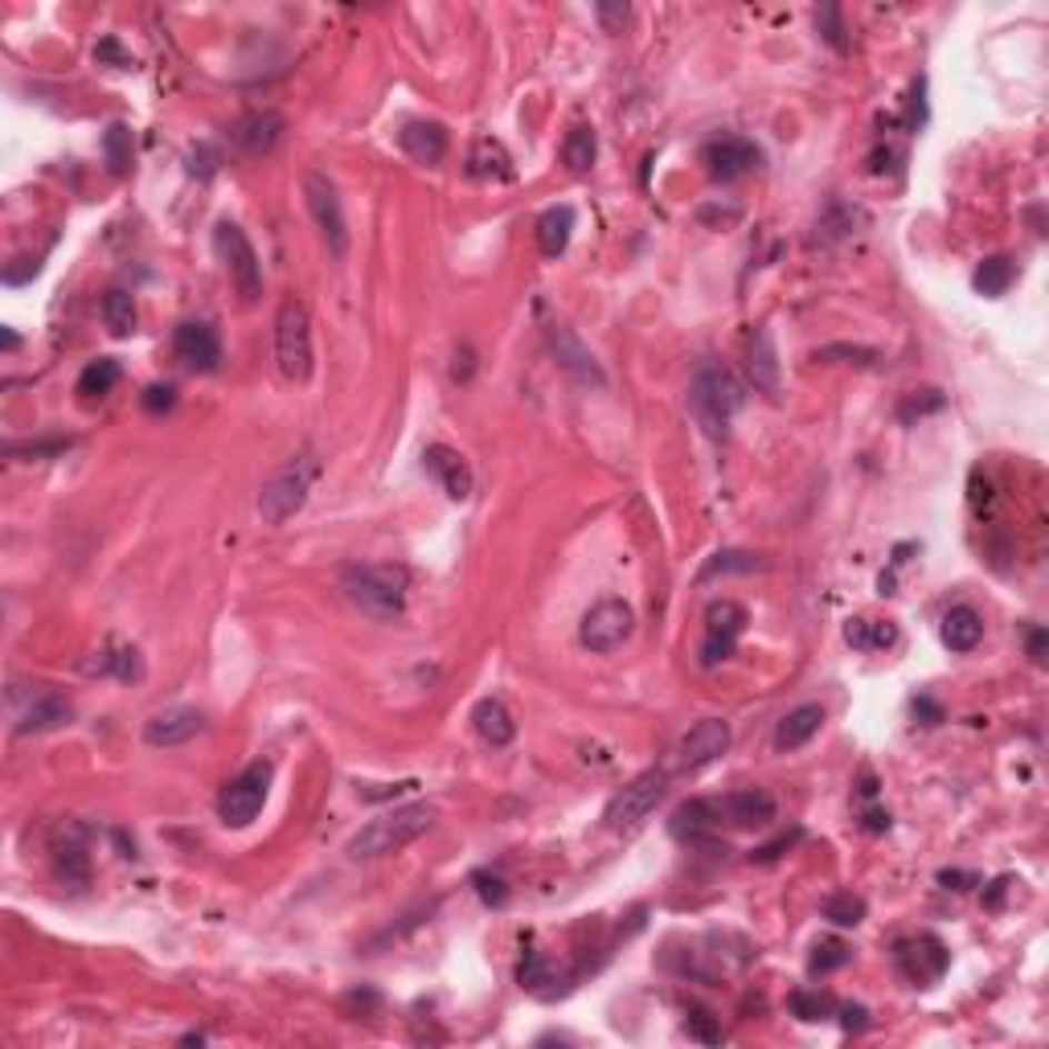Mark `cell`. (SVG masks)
<instances>
[{
    "instance_id": "cell-45",
    "label": "cell",
    "mask_w": 1049,
    "mask_h": 1049,
    "mask_svg": "<svg viewBox=\"0 0 1049 1049\" xmlns=\"http://www.w3.org/2000/svg\"><path fill=\"white\" fill-rule=\"evenodd\" d=\"M685 1029H689V1037H697L701 1046H718V1041H721V1025L713 1021L706 1009H689V1017H685Z\"/></svg>"
},
{
    "instance_id": "cell-40",
    "label": "cell",
    "mask_w": 1049,
    "mask_h": 1049,
    "mask_svg": "<svg viewBox=\"0 0 1049 1049\" xmlns=\"http://www.w3.org/2000/svg\"><path fill=\"white\" fill-rule=\"evenodd\" d=\"M787 1009L796 1012L800 1021H825V1017H832V1012H837V1005H832L825 992L800 988V992H791V997H787Z\"/></svg>"
},
{
    "instance_id": "cell-5",
    "label": "cell",
    "mask_w": 1049,
    "mask_h": 1049,
    "mask_svg": "<svg viewBox=\"0 0 1049 1049\" xmlns=\"http://www.w3.org/2000/svg\"><path fill=\"white\" fill-rule=\"evenodd\" d=\"M312 316L308 303L288 296L276 312V366L288 381L312 378Z\"/></svg>"
},
{
    "instance_id": "cell-9",
    "label": "cell",
    "mask_w": 1049,
    "mask_h": 1049,
    "mask_svg": "<svg viewBox=\"0 0 1049 1049\" xmlns=\"http://www.w3.org/2000/svg\"><path fill=\"white\" fill-rule=\"evenodd\" d=\"M631 631H636V611H631L623 599H603V603H595L587 616H582V623H578V643L595 656H607V652H616V648H623V643L631 640Z\"/></svg>"
},
{
    "instance_id": "cell-39",
    "label": "cell",
    "mask_w": 1049,
    "mask_h": 1049,
    "mask_svg": "<svg viewBox=\"0 0 1049 1049\" xmlns=\"http://www.w3.org/2000/svg\"><path fill=\"white\" fill-rule=\"evenodd\" d=\"M103 157H107V164H111V172H116V177H123V172L131 169V131H128V123H111V128H107Z\"/></svg>"
},
{
    "instance_id": "cell-4",
    "label": "cell",
    "mask_w": 1049,
    "mask_h": 1049,
    "mask_svg": "<svg viewBox=\"0 0 1049 1049\" xmlns=\"http://www.w3.org/2000/svg\"><path fill=\"white\" fill-rule=\"evenodd\" d=\"M316 476H320V459H316L312 451L291 456L283 468H276L271 480L259 488V517L262 521L283 524L288 517H296V512L308 504V492H312Z\"/></svg>"
},
{
    "instance_id": "cell-10",
    "label": "cell",
    "mask_w": 1049,
    "mask_h": 1049,
    "mask_svg": "<svg viewBox=\"0 0 1049 1049\" xmlns=\"http://www.w3.org/2000/svg\"><path fill=\"white\" fill-rule=\"evenodd\" d=\"M303 197H308V210H312L316 218V230H320L328 242V254L341 259L344 250H349V222H344V206H341L337 184L328 181L324 172H308V177H303Z\"/></svg>"
},
{
    "instance_id": "cell-3",
    "label": "cell",
    "mask_w": 1049,
    "mask_h": 1049,
    "mask_svg": "<svg viewBox=\"0 0 1049 1049\" xmlns=\"http://www.w3.org/2000/svg\"><path fill=\"white\" fill-rule=\"evenodd\" d=\"M344 590L366 616L373 619H398L407 611L410 575L402 566H349L344 570Z\"/></svg>"
},
{
    "instance_id": "cell-11",
    "label": "cell",
    "mask_w": 1049,
    "mask_h": 1049,
    "mask_svg": "<svg viewBox=\"0 0 1049 1049\" xmlns=\"http://www.w3.org/2000/svg\"><path fill=\"white\" fill-rule=\"evenodd\" d=\"M893 963H898V971H902L915 988H931V983L943 980V971L951 968V951L943 947L939 935L922 931L893 943Z\"/></svg>"
},
{
    "instance_id": "cell-38",
    "label": "cell",
    "mask_w": 1049,
    "mask_h": 1049,
    "mask_svg": "<svg viewBox=\"0 0 1049 1049\" xmlns=\"http://www.w3.org/2000/svg\"><path fill=\"white\" fill-rule=\"evenodd\" d=\"M759 558L747 550H726V553H713L706 566H701V575H697V582H709V578L718 575H750V570H759Z\"/></svg>"
},
{
    "instance_id": "cell-56",
    "label": "cell",
    "mask_w": 1049,
    "mask_h": 1049,
    "mask_svg": "<svg viewBox=\"0 0 1049 1049\" xmlns=\"http://www.w3.org/2000/svg\"><path fill=\"white\" fill-rule=\"evenodd\" d=\"M17 344H21V341H17V332H13V328H9V332H4V349H9V353H13Z\"/></svg>"
},
{
    "instance_id": "cell-42",
    "label": "cell",
    "mask_w": 1049,
    "mask_h": 1049,
    "mask_svg": "<svg viewBox=\"0 0 1049 1049\" xmlns=\"http://www.w3.org/2000/svg\"><path fill=\"white\" fill-rule=\"evenodd\" d=\"M87 672H116L123 681L140 677V660H136V648H119V652H99L94 665H87Z\"/></svg>"
},
{
    "instance_id": "cell-29",
    "label": "cell",
    "mask_w": 1049,
    "mask_h": 1049,
    "mask_svg": "<svg viewBox=\"0 0 1049 1049\" xmlns=\"http://www.w3.org/2000/svg\"><path fill=\"white\" fill-rule=\"evenodd\" d=\"M468 177H492V181H509L512 177V157L497 140H476L468 152Z\"/></svg>"
},
{
    "instance_id": "cell-7",
    "label": "cell",
    "mask_w": 1049,
    "mask_h": 1049,
    "mask_svg": "<svg viewBox=\"0 0 1049 1049\" xmlns=\"http://www.w3.org/2000/svg\"><path fill=\"white\" fill-rule=\"evenodd\" d=\"M213 250L230 271V283L242 296V303H259L262 296V262L254 254V242L238 222H218L213 226Z\"/></svg>"
},
{
    "instance_id": "cell-13",
    "label": "cell",
    "mask_w": 1049,
    "mask_h": 1049,
    "mask_svg": "<svg viewBox=\"0 0 1049 1049\" xmlns=\"http://www.w3.org/2000/svg\"><path fill=\"white\" fill-rule=\"evenodd\" d=\"M747 631V607L735 599H721L706 611V643H701V665H721L726 656H735L738 636Z\"/></svg>"
},
{
    "instance_id": "cell-43",
    "label": "cell",
    "mask_w": 1049,
    "mask_h": 1049,
    "mask_svg": "<svg viewBox=\"0 0 1049 1049\" xmlns=\"http://www.w3.org/2000/svg\"><path fill=\"white\" fill-rule=\"evenodd\" d=\"M943 393L939 390H915V393H906V402L898 407V419L902 422H915V419H922V414H935V410H943Z\"/></svg>"
},
{
    "instance_id": "cell-30",
    "label": "cell",
    "mask_w": 1049,
    "mask_h": 1049,
    "mask_svg": "<svg viewBox=\"0 0 1049 1049\" xmlns=\"http://www.w3.org/2000/svg\"><path fill=\"white\" fill-rule=\"evenodd\" d=\"M845 640H849L852 648H861V652H878V648L898 643V628H893L890 619H849Z\"/></svg>"
},
{
    "instance_id": "cell-26",
    "label": "cell",
    "mask_w": 1049,
    "mask_h": 1049,
    "mask_svg": "<svg viewBox=\"0 0 1049 1049\" xmlns=\"http://www.w3.org/2000/svg\"><path fill=\"white\" fill-rule=\"evenodd\" d=\"M472 726H476V735L484 738L488 747H509L512 738H517V721H512V713L504 709V701H497V697L476 701Z\"/></svg>"
},
{
    "instance_id": "cell-1",
    "label": "cell",
    "mask_w": 1049,
    "mask_h": 1049,
    "mask_svg": "<svg viewBox=\"0 0 1049 1049\" xmlns=\"http://www.w3.org/2000/svg\"><path fill=\"white\" fill-rule=\"evenodd\" d=\"M431 825H434L431 803H402V808H390V812H381L378 820H369V825L344 845V852H349L353 861L390 857V852L407 849L410 840H419L422 832H431Z\"/></svg>"
},
{
    "instance_id": "cell-21",
    "label": "cell",
    "mask_w": 1049,
    "mask_h": 1049,
    "mask_svg": "<svg viewBox=\"0 0 1049 1049\" xmlns=\"http://www.w3.org/2000/svg\"><path fill=\"white\" fill-rule=\"evenodd\" d=\"M398 144L419 164H439L447 157V128L434 119H410L407 128L398 131Z\"/></svg>"
},
{
    "instance_id": "cell-2",
    "label": "cell",
    "mask_w": 1049,
    "mask_h": 1049,
    "mask_svg": "<svg viewBox=\"0 0 1049 1049\" xmlns=\"http://www.w3.org/2000/svg\"><path fill=\"white\" fill-rule=\"evenodd\" d=\"M742 386L735 381V373L721 366H701L697 369L693 386H689V410H693L697 427L709 434V439H721L730 431L735 414L742 410Z\"/></svg>"
},
{
    "instance_id": "cell-47",
    "label": "cell",
    "mask_w": 1049,
    "mask_h": 1049,
    "mask_svg": "<svg viewBox=\"0 0 1049 1049\" xmlns=\"http://www.w3.org/2000/svg\"><path fill=\"white\" fill-rule=\"evenodd\" d=\"M816 29H820V38H825L832 50H845V26H840L837 4H825V9L816 13Z\"/></svg>"
},
{
    "instance_id": "cell-52",
    "label": "cell",
    "mask_w": 1049,
    "mask_h": 1049,
    "mask_svg": "<svg viewBox=\"0 0 1049 1049\" xmlns=\"http://www.w3.org/2000/svg\"><path fill=\"white\" fill-rule=\"evenodd\" d=\"M599 21L607 29H616L619 21H628V4H599Z\"/></svg>"
},
{
    "instance_id": "cell-15",
    "label": "cell",
    "mask_w": 1049,
    "mask_h": 1049,
    "mask_svg": "<svg viewBox=\"0 0 1049 1049\" xmlns=\"http://www.w3.org/2000/svg\"><path fill=\"white\" fill-rule=\"evenodd\" d=\"M201 730H206V713H201V709L169 706L144 721V742L148 747H184V742L197 738Z\"/></svg>"
},
{
    "instance_id": "cell-23",
    "label": "cell",
    "mask_w": 1049,
    "mask_h": 1049,
    "mask_svg": "<svg viewBox=\"0 0 1049 1049\" xmlns=\"http://www.w3.org/2000/svg\"><path fill=\"white\" fill-rule=\"evenodd\" d=\"M747 373L755 381V390L779 393V353H775L771 328H755L747 341Z\"/></svg>"
},
{
    "instance_id": "cell-41",
    "label": "cell",
    "mask_w": 1049,
    "mask_h": 1049,
    "mask_svg": "<svg viewBox=\"0 0 1049 1049\" xmlns=\"http://www.w3.org/2000/svg\"><path fill=\"white\" fill-rule=\"evenodd\" d=\"M849 959H852V951L840 943V939H825V943H816L812 959H808V971H812V976H828V971L845 968Z\"/></svg>"
},
{
    "instance_id": "cell-8",
    "label": "cell",
    "mask_w": 1049,
    "mask_h": 1049,
    "mask_svg": "<svg viewBox=\"0 0 1049 1049\" xmlns=\"http://www.w3.org/2000/svg\"><path fill=\"white\" fill-rule=\"evenodd\" d=\"M267 787H271V762H250L247 771L234 775L218 796V820L226 828H247L267 803Z\"/></svg>"
},
{
    "instance_id": "cell-49",
    "label": "cell",
    "mask_w": 1049,
    "mask_h": 1049,
    "mask_svg": "<svg viewBox=\"0 0 1049 1049\" xmlns=\"http://www.w3.org/2000/svg\"><path fill=\"white\" fill-rule=\"evenodd\" d=\"M172 407H177V390H172V386H148L144 390V410L160 414V410H172Z\"/></svg>"
},
{
    "instance_id": "cell-44",
    "label": "cell",
    "mask_w": 1049,
    "mask_h": 1049,
    "mask_svg": "<svg viewBox=\"0 0 1049 1049\" xmlns=\"http://www.w3.org/2000/svg\"><path fill=\"white\" fill-rule=\"evenodd\" d=\"M472 886H476V893H480V902H484V906H504V902H509V886H504V878H500V873H492V869H476Z\"/></svg>"
},
{
    "instance_id": "cell-36",
    "label": "cell",
    "mask_w": 1049,
    "mask_h": 1049,
    "mask_svg": "<svg viewBox=\"0 0 1049 1049\" xmlns=\"http://www.w3.org/2000/svg\"><path fill=\"white\" fill-rule=\"evenodd\" d=\"M820 915H825L828 922H837V927H861V922H866V898L840 890L832 893V898H825Z\"/></svg>"
},
{
    "instance_id": "cell-27",
    "label": "cell",
    "mask_w": 1049,
    "mask_h": 1049,
    "mask_svg": "<svg viewBox=\"0 0 1049 1049\" xmlns=\"http://www.w3.org/2000/svg\"><path fill=\"white\" fill-rule=\"evenodd\" d=\"M578 213L575 206H550V210L538 218V247L546 259H558L566 247H570V234H575Z\"/></svg>"
},
{
    "instance_id": "cell-20",
    "label": "cell",
    "mask_w": 1049,
    "mask_h": 1049,
    "mask_svg": "<svg viewBox=\"0 0 1049 1049\" xmlns=\"http://www.w3.org/2000/svg\"><path fill=\"white\" fill-rule=\"evenodd\" d=\"M70 718H74V706H70L58 689L41 685L38 693H33V701H29V706L21 709V718H17V735H46V730L66 726Z\"/></svg>"
},
{
    "instance_id": "cell-51",
    "label": "cell",
    "mask_w": 1049,
    "mask_h": 1049,
    "mask_svg": "<svg viewBox=\"0 0 1049 1049\" xmlns=\"http://www.w3.org/2000/svg\"><path fill=\"white\" fill-rule=\"evenodd\" d=\"M915 713H918V718H927L922 726H939V721H943V709L935 706L931 697H918V701H915Z\"/></svg>"
},
{
    "instance_id": "cell-14",
    "label": "cell",
    "mask_w": 1049,
    "mask_h": 1049,
    "mask_svg": "<svg viewBox=\"0 0 1049 1049\" xmlns=\"http://www.w3.org/2000/svg\"><path fill=\"white\" fill-rule=\"evenodd\" d=\"M701 164L713 181H738V177H747L750 169L762 164V148L747 136H721V140H709L701 148Z\"/></svg>"
},
{
    "instance_id": "cell-46",
    "label": "cell",
    "mask_w": 1049,
    "mask_h": 1049,
    "mask_svg": "<svg viewBox=\"0 0 1049 1049\" xmlns=\"http://www.w3.org/2000/svg\"><path fill=\"white\" fill-rule=\"evenodd\" d=\"M803 837V828H791V832H779L775 840H767V845H759V849L750 852V861H759V866H771V861H779L796 840Z\"/></svg>"
},
{
    "instance_id": "cell-31",
    "label": "cell",
    "mask_w": 1049,
    "mask_h": 1049,
    "mask_svg": "<svg viewBox=\"0 0 1049 1049\" xmlns=\"http://www.w3.org/2000/svg\"><path fill=\"white\" fill-rule=\"evenodd\" d=\"M1017 279V267H1012L1005 254H992V259H983L980 267H976V276H971V288L980 291V296H1005L1009 291V283Z\"/></svg>"
},
{
    "instance_id": "cell-18",
    "label": "cell",
    "mask_w": 1049,
    "mask_h": 1049,
    "mask_svg": "<svg viewBox=\"0 0 1049 1049\" xmlns=\"http://www.w3.org/2000/svg\"><path fill=\"white\" fill-rule=\"evenodd\" d=\"M283 116L279 111H250V116H242L230 128V140H234L238 152H247V157H267V152H276V144L283 140Z\"/></svg>"
},
{
    "instance_id": "cell-25",
    "label": "cell",
    "mask_w": 1049,
    "mask_h": 1049,
    "mask_svg": "<svg viewBox=\"0 0 1049 1049\" xmlns=\"http://www.w3.org/2000/svg\"><path fill=\"white\" fill-rule=\"evenodd\" d=\"M677 840H706L713 828H721L718 800H685L669 820Z\"/></svg>"
},
{
    "instance_id": "cell-33",
    "label": "cell",
    "mask_w": 1049,
    "mask_h": 1049,
    "mask_svg": "<svg viewBox=\"0 0 1049 1049\" xmlns=\"http://www.w3.org/2000/svg\"><path fill=\"white\" fill-rule=\"evenodd\" d=\"M119 378H123V369H119L116 357H99L79 373V393L82 398H103V393L116 390Z\"/></svg>"
},
{
    "instance_id": "cell-54",
    "label": "cell",
    "mask_w": 1049,
    "mask_h": 1049,
    "mask_svg": "<svg viewBox=\"0 0 1049 1049\" xmlns=\"http://www.w3.org/2000/svg\"><path fill=\"white\" fill-rule=\"evenodd\" d=\"M1029 656H1033L1037 665L1046 660V628H1033V631H1029Z\"/></svg>"
},
{
    "instance_id": "cell-37",
    "label": "cell",
    "mask_w": 1049,
    "mask_h": 1049,
    "mask_svg": "<svg viewBox=\"0 0 1049 1049\" xmlns=\"http://www.w3.org/2000/svg\"><path fill=\"white\" fill-rule=\"evenodd\" d=\"M53 861H58V873H62L66 881H74V886H87V881H91V857H87V849H82L79 840L58 845V849H53Z\"/></svg>"
},
{
    "instance_id": "cell-16",
    "label": "cell",
    "mask_w": 1049,
    "mask_h": 1049,
    "mask_svg": "<svg viewBox=\"0 0 1049 1049\" xmlns=\"http://www.w3.org/2000/svg\"><path fill=\"white\" fill-rule=\"evenodd\" d=\"M172 349H177V357L193 373H213V369L222 366V341H218V332L206 320H189V324L177 328Z\"/></svg>"
},
{
    "instance_id": "cell-34",
    "label": "cell",
    "mask_w": 1049,
    "mask_h": 1049,
    "mask_svg": "<svg viewBox=\"0 0 1049 1049\" xmlns=\"http://www.w3.org/2000/svg\"><path fill=\"white\" fill-rule=\"evenodd\" d=\"M553 980H558L553 959L546 951H524V959L517 963V983H521L524 992H546Z\"/></svg>"
},
{
    "instance_id": "cell-50",
    "label": "cell",
    "mask_w": 1049,
    "mask_h": 1049,
    "mask_svg": "<svg viewBox=\"0 0 1049 1049\" xmlns=\"http://www.w3.org/2000/svg\"><path fill=\"white\" fill-rule=\"evenodd\" d=\"M837 1012H840V1025H845V1029H866V1025H869L866 1005H840Z\"/></svg>"
},
{
    "instance_id": "cell-55",
    "label": "cell",
    "mask_w": 1049,
    "mask_h": 1049,
    "mask_svg": "<svg viewBox=\"0 0 1049 1049\" xmlns=\"http://www.w3.org/2000/svg\"><path fill=\"white\" fill-rule=\"evenodd\" d=\"M866 828H869V832H886V828H890V812H881V808H869V812H866Z\"/></svg>"
},
{
    "instance_id": "cell-22",
    "label": "cell",
    "mask_w": 1049,
    "mask_h": 1049,
    "mask_svg": "<svg viewBox=\"0 0 1049 1049\" xmlns=\"http://www.w3.org/2000/svg\"><path fill=\"white\" fill-rule=\"evenodd\" d=\"M550 344L553 353H558V366L566 369V373H575L582 386H603V369L595 366V357H590V349L582 341H578L570 328H550Z\"/></svg>"
},
{
    "instance_id": "cell-17",
    "label": "cell",
    "mask_w": 1049,
    "mask_h": 1049,
    "mask_svg": "<svg viewBox=\"0 0 1049 1049\" xmlns=\"http://www.w3.org/2000/svg\"><path fill=\"white\" fill-rule=\"evenodd\" d=\"M422 468L443 484V492L451 500H468L472 497V488H476V480H472V468H468V459L459 456L456 447H447V443H431L427 451H422Z\"/></svg>"
},
{
    "instance_id": "cell-19",
    "label": "cell",
    "mask_w": 1049,
    "mask_h": 1049,
    "mask_svg": "<svg viewBox=\"0 0 1049 1049\" xmlns=\"http://www.w3.org/2000/svg\"><path fill=\"white\" fill-rule=\"evenodd\" d=\"M721 825L735 828H762L775 820V796L762 791V787H742V791H730L718 800Z\"/></svg>"
},
{
    "instance_id": "cell-12",
    "label": "cell",
    "mask_w": 1049,
    "mask_h": 1049,
    "mask_svg": "<svg viewBox=\"0 0 1049 1049\" xmlns=\"http://www.w3.org/2000/svg\"><path fill=\"white\" fill-rule=\"evenodd\" d=\"M726 747H730V721L721 718H701L697 726H689L681 735V742H677V750H672V762H677V771H701V767H709V762H718L721 755H726Z\"/></svg>"
},
{
    "instance_id": "cell-53",
    "label": "cell",
    "mask_w": 1049,
    "mask_h": 1049,
    "mask_svg": "<svg viewBox=\"0 0 1049 1049\" xmlns=\"http://www.w3.org/2000/svg\"><path fill=\"white\" fill-rule=\"evenodd\" d=\"M939 881H943L947 890H968V886H980V878H976V873H939Z\"/></svg>"
},
{
    "instance_id": "cell-32",
    "label": "cell",
    "mask_w": 1049,
    "mask_h": 1049,
    "mask_svg": "<svg viewBox=\"0 0 1049 1049\" xmlns=\"http://www.w3.org/2000/svg\"><path fill=\"white\" fill-rule=\"evenodd\" d=\"M99 316H103V324L116 332V337H131L136 332V300H131L128 291H119V288H111L103 296V303H99Z\"/></svg>"
},
{
    "instance_id": "cell-28",
    "label": "cell",
    "mask_w": 1049,
    "mask_h": 1049,
    "mask_svg": "<svg viewBox=\"0 0 1049 1049\" xmlns=\"http://www.w3.org/2000/svg\"><path fill=\"white\" fill-rule=\"evenodd\" d=\"M943 643L951 652H971L976 643L983 640V619L971 611V607H951L943 616V628H939Z\"/></svg>"
},
{
    "instance_id": "cell-24",
    "label": "cell",
    "mask_w": 1049,
    "mask_h": 1049,
    "mask_svg": "<svg viewBox=\"0 0 1049 1049\" xmlns=\"http://www.w3.org/2000/svg\"><path fill=\"white\" fill-rule=\"evenodd\" d=\"M825 726V709L808 701V706H796L791 713H783V721L775 726V750H800L808 747Z\"/></svg>"
},
{
    "instance_id": "cell-48",
    "label": "cell",
    "mask_w": 1049,
    "mask_h": 1049,
    "mask_svg": "<svg viewBox=\"0 0 1049 1049\" xmlns=\"http://www.w3.org/2000/svg\"><path fill=\"white\" fill-rule=\"evenodd\" d=\"M94 62H99V66L111 62V66H119V70H131V66H136V58H131V53L123 50L116 38H103L99 46H94Z\"/></svg>"
},
{
    "instance_id": "cell-35",
    "label": "cell",
    "mask_w": 1049,
    "mask_h": 1049,
    "mask_svg": "<svg viewBox=\"0 0 1049 1049\" xmlns=\"http://www.w3.org/2000/svg\"><path fill=\"white\" fill-rule=\"evenodd\" d=\"M595 157H599V140H595V131L590 128H570V136H566L562 144V164L570 172H587L590 164H595Z\"/></svg>"
},
{
    "instance_id": "cell-6",
    "label": "cell",
    "mask_w": 1049,
    "mask_h": 1049,
    "mask_svg": "<svg viewBox=\"0 0 1049 1049\" xmlns=\"http://www.w3.org/2000/svg\"><path fill=\"white\" fill-rule=\"evenodd\" d=\"M665 791H669V771H665V767H652V771L636 775L623 791H616V796L607 800L603 828H611V832H631V828H640L643 820L656 812V803L665 800Z\"/></svg>"
}]
</instances>
